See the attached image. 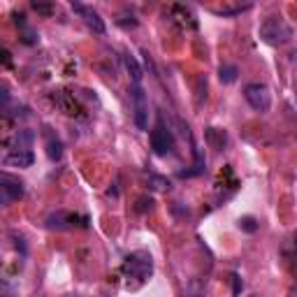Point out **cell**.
<instances>
[{
  "label": "cell",
  "instance_id": "cell-1",
  "mask_svg": "<svg viewBox=\"0 0 297 297\" xmlns=\"http://www.w3.org/2000/svg\"><path fill=\"white\" fill-rule=\"evenodd\" d=\"M260 37L272 47H281L292 40V26L283 16H267L260 26Z\"/></svg>",
  "mask_w": 297,
  "mask_h": 297
},
{
  "label": "cell",
  "instance_id": "cell-2",
  "mask_svg": "<svg viewBox=\"0 0 297 297\" xmlns=\"http://www.w3.org/2000/svg\"><path fill=\"white\" fill-rule=\"evenodd\" d=\"M244 98H246L248 105L256 111H260V114L269 111V107H272V93H269V88H267L265 84H248L246 88H244Z\"/></svg>",
  "mask_w": 297,
  "mask_h": 297
},
{
  "label": "cell",
  "instance_id": "cell-3",
  "mask_svg": "<svg viewBox=\"0 0 297 297\" xmlns=\"http://www.w3.org/2000/svg\"><path fill=\"white\" fill-rule=\"evenodd\" d=\"M130 98H132V109H135V126L140 130L149 128V100H146V93L140 84H135L130 88Z\"/></svg>",
  "mask_w": 297,
  "mask_h": 297
},
{
  "label": "cell",
  "instance_id": "cell-4",
  "mask_svg": "<svg viewBox=\"0 0 297 297\" xmlns=\"http://www.w3.org/2000/svg\"><path fill=\"white\" fill-rule=\"evenodd\" d=\"M151 146L158 156H167V153H172V149H174V137H172L170 128H165V121H163V119H158V123L151 130Z\"/></svg>",
  "mask_w": 297,
  "mask_h": 297
},
{
  "label": "cell",
  "instance_id": "cell-5",
  "mask_svg": "<svg viewBox=\"0 0 297 297\" xmlns=\"http://www.w3.org/2000/svg\"><path fill=\"white\" fill-rule=\"evenodd\" d=\"M0 193H3V204H10L12 200H19L24 195V184L10 174L0 176Z\"/></svg>",
  "mask_w": 297,
  "mask_h": 297
},
{
  "label": "cell",
  "instance_id": "cell-6",
  "mask_svg": "<svg viewBox=\"0 0 297 297\" xmlns=\"http://www.w3.org/2000/svg\"><path fill=\"white\" fill-rule=\"evenodd\" d=\"M72 10H75L77 14L84 16L86 26H88L91 31H96L98 35H102V33H105V21L100 19V14H98L93 7H86V5H81V3H72Z\"/></svg>",
  "mask_w": 297,
  "mask_h": 297
},
{
  "label": "cell",
  "instance_id": "cell-7",
  "mask_svg": "<svg viewBox=\"0 0 297 297\" xmlns=\"http://www.w3.org/2000/svg\"><path fill=\"white\" fill-rule=\"evenodd\" d=\"M137 258H140V253H137V256H130L126 260V272L135 274L137 279H146L151 274V258L146 256V253H142V260H137Z\"/></svg>",
  "mask_w": 297,
  "mask_h": 297
},
{
  "label": "cell",
  "instance_id": "cell-8",
  "mask_svg": "<svg viewBox=\"0 0 297 297\" xmlns=\"http://www.w3.org/2000/svg\"><path fill=\"white\" fill-rule=\"evenodd\" d=\"M33 161H35V156L31 151H12L5 158V163L10 167H31Z\"/></svg>",
  "mask_w": 297,
  "mask_h": 297
},
{
  "label": "cell",
  "instance_id": "cell-9",
  "mask_svg": "<svg viewBox=\"0 0 297 297\" xmlns=\"http://www.w3.org/2000/svg\"><path fill=\"white\" fill-rule=\"evenodd\" d=\"M47 156L51 161H61L63 156V142L58 137H54L51 132H47Z\"/></svg>",
  "mask_w": 297,
  "mask_h": 297
},
{
  "label": "cell",
  "instance_id": "cell-10",
  "mask_svg": "<svg viewBox=\"0 0 297 297\" xmlns=\"http://www.w3.org/2000/svg\"><path fill=\"white\" fill-rule=\"evenodd\" d=\"M123 63H126V70L130 72L132 81H135V84H140L144 75H142V67H140V63H137V58L132 54H126V56H123Z\"/></svg>",
  "mask_w": 297,
  "mask_h": 297
},
{
  "label": "cell",
  "instance_id": "cell-11",
  "mask_svg": "<svg viewBox=\"0 0 297 297\" xmlns=\"http://www.w3.org/2000/svg\"><path fill=\"white\" fill-rule=\"evenodd\" d=\"M67 214L65 212H58V214H51L49 218H47V227L49 230H61V227H65V221H67Z\"/></svg>",
  "mask_w": 297,
  "mask_h": 297
},
{
  "label": "cell",
  "instance_id": "cell-12",
  "mask_svg": "<svg viewBox=\"0 0 297 297\" xmlns=\"http://www.w3.org/2000/svg\"><path fill=\"white\" fill-rule=\"evenodd\" d=\"M237 75H239V70H237L235 65H221V70H218V79H221L223 84H232V81L237 79Z\"/></svg>",
  "mask_w": 297,
  "mask_h": 297
},
{
  "label": "cell",
  "instance_id": "cell-13",
  "mask_svg": "<svg viewBox=\"0 0 297 297\" xmlns=\"http://www.w3.org/2000/svg\"><path fill=\"white\" fill-rule=\"evenodd\" d=\"M33 142V132L31 130H21L16 135V151H28V146Z\"/></svg>",
  "mask_w": 297,
  "mask_h": 297
},
{
  "label": "cell",
  "instance_id": "cell-14",
  "mask_svg": "<svg viewBox=\"0 0 297 297\" xmlns=\"http://www.w3.org/2000/svg\"><path fill=\"white\" fill-rule=\"evenodd\" d=\"M239 227L251 235V232L258 230V223H256V218H253V216H244V218H239Z\"/></svg>",
  "mask_w": 297,
  "mask_h": 297
},
{
  "label": "cell",
  "instance_id": "cell-15",
  "mask_svg": "<svg viewBox=\"0 0 297 297\" xmlns=\"http://www.w3.org/2000/svg\"><path fill=\"white\" fill-rule=\"evenodd\" d=\"M33 10L37 12V14H44V16H49L51 12H54V5H51V3H33Z\"/></svg>",
  "mask_w": 297,
  "mask_h": 297
},
{
  "label": "cell",
  "instance_id": "cell-16",
  "mask_svg": "<svg viewBox=\"0 0 297 297\" xmlns=\"http://www.w3.org/2000/svg\"><path fill=\"white\" fill-rule=\"evenodd\" d=\"M24 42H26V44H35V42H37V33H35V31H28V28H26Z\"/></svg>",
  "mask_w": 297,
  "mask_h": 297
},
{
  "label": "cell",
  "instance_id": "cell-17",
  "mask_svg": "<svg viewBox=\"0 0 297 297\" xmlns=\"http://www.w3.org/2000/svg\"><path fill=\"white\" fill-rule=\"evenodd\" d=\"M232 292H235V295H239V292H242V281H239V277H237V274H232Z\"/></svg>",
  "mask_w": 297,
  "mask_h": 297
},
{
  "label": "cell",
  "instance_id": "cell-18",
  "mask_svg": "<svg viewBox=\"0 0 297 297\" xmlns=\"http://www.w3.org/2000/svg\"><path fill=\"white\" fill-rule=\"evenodd\" d=\"M151 204H153L151 197H149V200H146V197H142V200H140V207H137V209H140V212H146V209H151Z\"/></svg>",
  "mask_w": 297,
  "mask_h": 297
},
{
  "label": "cell",
  "instance_id": "cell-19",
  "mask_svg": "<svg viewBox=\"0 0 297 297\" xmlns=\"http://www.w3.org/2000/svg\"><path fill=\"white\" fill-rule=\"evenodd\" d=\"M295 242H297V237H295Z\"/></svg>",
  "mask_w": 297,
  "mask_h": 297
}]
</instances>
